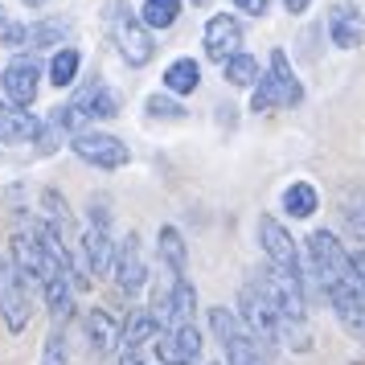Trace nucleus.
I'll use <instances>...</instances> for the list:
<instances>
[{
  "label": "nucleus",
  "mask_w": 365,
  "mask_h": 365,
  "mask_svg": "<svg viewBox=\"0 0 365 365\" xmlns=\"http://www.w3.org/2000/svg\"><path fill=\"white\" fill-rule=\"evenodd\" d=\"M255 238H259V247H263V255H267V267H271L275 275H283V279H292V283H299V287H308V292H312L308 271H304V255H299L296 238L283 230L271 214H263L259 222H255Z\"/></svg>",
  "instance_id": "f257e3e1"
},
{
  "label": "nucleus",
  "mask_w": 365,
  "mask_h": 365,
  "mask_svg": "<svg viewBox=\"0 0 365 365\" xmlns=\"http://www.w3.org/2000/svg\"><path fill=\"white\" fill-rule=\"evenodd\" d=\"M304 271L312 275L308 283H316V287H324L332 279H353L349 247L332 230H312L304 238Z\"/></svg>",
  "instance_id": "f03ea898"
},
{
  "label": "nucleus",
  "mask_w": 365,
  "mask_h": 365,
  "mask_svg": "<svg viewBox=\"0 0 365 365\" xmlns=\"http://www.w3.org/2000/svg\"><path fill=\"white\" fill-rule=\"evenodd\" d=\"M205 320H210L214 341L222 345V357H226L222 365H271V357L250 341V332L238 324V316H234L226 304H214V308L205 312Z\"/></svg>",
  "instance_id": "7ed1b4c3"
},
{
  "label": "nucleus",
  "mask_w": 365,
  "mask_h": 365,
  "mask_svg": "<svg viewBox=\"0 0 365 365\" xmlns=\"http://www.w3.org/2000/svg\"><path fill=\"white\" fill-rule=\"evenodd\" d=\"M107 25H111V37H115L119 46V58L128 62V66H148L156 46H152V34L140 25V13H135L128 0H111V9H107Z\"/></svg>",
  "instance_id": "20e7f679"
},
{
  "label": "nucleus",
  "mask_w": 365,
  "mask_h": 365,
  "mask_svg": "<svg viewBox=\"0 0 365 365\" xmlns=\"http://www.w3.org/2000/svg\"><path fill=\"white\" fill-rule=\"evenodd\" d=\"M234 316H238V324L250 332V341L263 349L267 357H275V349H279V316L271 312V304H267L250 283L238 287V308H234Z\"/></svg>",
  "instance_id": "39448f33"
},
{
  "label": "nucleus",
  "mask_w": 365,
  "mask_h": 365,
  "mask_svg": "<svg viewBox=\"0 0 365 365\" xmlns=\"http://www.w3.org/2000/svg\"><path fill=\"white\" fill-rule=\"evenodd\" d=\"M316 292L329 299L336 324H341L353 341L365 345V292L361 287H357L353 279H332V283H324V287H316Z\"/></svg>",
  "instance_id": "423d86ee"
},
{
  "label": "nucleus",
  "mask_w": 365,
  "mask_h": 365,
  "mask_svg": "<svg viewBox=\"0 0 365 365\" xmlns=\"http://www.w3.org/2000/svg\"><path fill=\"white\" fill-rule=\"evenodd\" d=\"M70 148H74L78 160H86V165H95V168H107V173H115V168H123L128 160H132V148H128L119 135L91 132V128L74 135V140H70Z\"/></svg>",
  "instance_id": "0eeeda50"
},
{
  "label": "nucleus",
  "mask_w": 365,
  "mask_h": 365,
  "mask_svg": "<svg viewBox=\"0 0 365 365\" xmlns=\"http://www.w3.org/2000/svg\"><path fill=\"white\" fill-rule=\"evenodd\" d=\"M29 316H34V308H29V287L21 283L13 263L0 259V320H4V329L13 332V336H21V332L29 329Z\"/></svg>",
  "instance_id": "6e6552de"
},
{
  "label": "nucleus",
  "mask_w": 365,
  "mask_h": 365,
  "mask_svg": "<svg viewBox=\"0 0 365 365\" xmlns=\"http://www.w3.org/2000/svg\"><path fill=\"white\" fill-rule=\"evenodd\" d=\"M111 275H115V287L123 292V296L132 299L140 296L144 287L152 283L148 275V263H144V255H140V238L135 234H128L123 242L115 247V263H111Z\"/></svg>",
  "instance_id": "1a4fd4ad"
},
{
  "label": "nucleus",
  "mask_w": 365,
  "mask_h": 365,
  "mask_svg": "<svg viewBox=\"0 0 365 365\" xmlns=\"http://www.w3.org/2000/svg\"><path fill=\"white\" fill-rule=\"evenodd\" d=\"M205 58L210 62H226V58H234V53L242 50V25H238V17H230V13H214V17L205 21Z\"/></svg>",
  "instance_id": "9d476101"
},
{
  "label": "nucleus",
  "mask_w": 365,
  "mask_h": 365,
  "mask_svg": "<svg viewBox=\"0 0 365 365\" xmlns=\"http://www.w3.org/2000/svg\"><path fill=\"white\" fill-rule=\"evenodd\" d=\"M0 86H4L9 103L25 111V107H29V103L37 99V86H41V70H37L34 58H13V62L4 66V74H0Z\"/></svg>",
  "instance_id": "9b49d317"
},
{
  "label": "nucleus",
  "mask_w": 365,
  "mask_h": 365,
  "mask_svg": "<svg viewBox=\"0 0 365 365\" xmlns=\"http://www.w3.org/2000/svg\"><path fill=\"white\" fill-rule=\"evenodd\" d=\"M329 37L336 50H357L365 41V17L353 0H336L329 9Z\"/></svg>",
  "instance_id": "f8f14e48"
},
{
  "label": "nucleus",
  "mask_w": 365,
  "mask_h": 365,
  "mask_svg": "<svg viewBox=\"0 0 365 365\" xmlns=\"http://www.w3.org/2000/svg\"><path fill=\"white\" fill-rule=\"evenodd\" d=\"M70 107L83 115V123H91V119H115L119 115V95L103 83V78H91L86 86H78V91H74Z\"/></svg>",
  "instance_id": "ddd939ff"
},
{
  "label": "nucleus",
  "mask_w": 365,
  "mask_h": 365,
  "mask_svg": "<svg viewBox=\"0 0 365 365\" xmlns=\"http://www.w3.org/2000/svg\"><path fill=\"white\" fill-rule=\"evenodd\" d=\"M83 259H86V267H91V275H111V263H115V238H111V226H91V222H86Z\"/></svg>",
  "instance_id": "4468645a"
},
{
  "label": "nucleus",
  "mask_w": 365,
  "mask_h": 365,
  "mask_svg": "<svg viewBox=\"0 0 365 365\" xmlns=\"http://www.w3.org/2000/svg\"><path fill=\"white\" fill-rule=\"evenodd\" d=\"M267 78H271L275 95H279V107H299V103H304V83L296 78V70H292V62H287V53L283 50H271Z\"/></svg>",
  "instance_id": "2eb2a0df"
},
{
  "label": "nucleus",
  "mask_w": 365,
  "mask_h": 365,
  "mask_svg": "<svg viewBox=\"0 0 365 365\" xmlns=\"http://www.w3.org/2000/svg\"><path fill=\"white\" fill-rule=\"evenodd\" d=\"M41 132V119L21 111L13 103H0V144H34Z\"/></svg>",
  "instance_id": "dca6fc26"
},
{
  "label": "nucleus",
  "mask_w": 365,
  "mask_h": 365,
  "mask_svg": "<svg viewBox=\"0 0 365 365\" xmlns=\"http://www.w3.org/2000/svg\"><path fill=\"white\" fill-rule=\"evenodd\" d=\"M156 255H160V263L173 271V279L189 275V247H185V238H181L177 226H160V230H156Z\"/></svg>",
  "instance_id": "f3484780"
},
{
  "label": "nucleus",
  "mask_w": 365,
  "mask_h": 365,
  "mask_svg": "<svg viewBox=\"0 0 365 365\" xmlns=\"http://www.w3.org/2000/svg\"><path fill=\"white\" fill-rule=\"evenodd\" d=\"M86 341H91V353L95 357H107L119 349V324L111 320V312L103 308H91L86 312Z\"/></svg>",
  "instance_id": "a211bd4d"
},
{
  "label": "nucleus",
  "mask_w": 365,
  "mask_h": 365,
  "mask_svg": "<svg viewBox=\"0 0 365 365\" xmlns=\"http://www.w3.org/2000/svg\"><path fill=\"white\" fill-rule=\"evenodd\" d=\"M41 296H46V308H50L53 324H66L70 316H74V287H70V279L62 275V271L46 275V283H41Z\"/></svg>",
  "instance_id": "6ab92c4d"
},
{
  "label": "nucleus",
  "mask_w": 365,
  "mask_h": 365,
  "mask_svg": "<svg viewBox=\"0 0 365 365\" xmlns=\"http://www.w3.org/2000/svg\"><path fill=\"white\" fill-rule=\"evenodd\" d=\"M156 320L148 316V308H140L132 312V320H123V329H119V349H135V353H144L148 341H156Z\"/></svg>",
  "instance_id": "aec40b11"
},
{
  "label": "nucleus",
  "mask_w": 365,
  "mask_h": 365,
  "mask_svg": "<svg viewBox=\"0 0 365 365\" xmlns=\"http://www.w3.org/2000/svg\"><path fill=\"white\" fill-rule=\"evenodd\" d=\"M168 341H173V353H177V361L181 365H197L201 361L205 341H201V329L193 324V320H185V324H177V329H168Z\"/></svg>",
  "instance_id": "412c9836"
},
{
  "label": "nucleus",
  "mask_w": 365,
  "mask_h": 365,
  "mask_svg": "<svg viewBox=\"0 0 365 365\" xmlns=\"http://www.w3.org/2000/svg\"><path fill=\"white\" fill-rule=\"evenodd\" d=\"M168 308H173V329L185 324V320H193V312H197V287H193L189 275L173 279V287H168Z\"/></svg>",
  "instance_id": "4be33fe9"
},
{
  "label": "nucleus",
  "mask_w": 365,
  "mask_h": 365,
  "mask_svg": "<svg viewBox=\"0 0 365 365\" xmlns=\"http://www.w3.org/2000/svg\"><path fill=\"white\" fill-rule=\"evenodd\" d=\"M197 86H201V66L193 62V58H177V62H168L165 91H173V95H193Z\"/></svg>",
  "instance_id": "5701e85b"
},
{
  "label": "nucleus",
  "mask_w": 365,
  "mask_h": 365,
  "mask_svg": "<svg viewBox=\"0 0 365 365\" xmlns=\"http://www.w3.org/2000/svg\"><path fill=\"white\" fill-rule=\"evenodd\" d=\"M177 17H181V0H144V9H140V25H144L148 34L173 29Z\"/></svg>",
  "instance_id": "b1692460"
},
{
  "label": "nucleus",
  "mask_w": 365,
  "mask_h": 365,
  "mask_svg": "<svg viewBox=\"0 0 365 365\" xmlns=\"http://www.w3.org/2000/svg\"><path fill=\"white\" fill-rule=\"evenodd\" d=\"M283 210L292 217H312L320 210V193H316L308 181H292L283 189Z\"/></svg>",
  "instance_id": "393cba45"
},
{
  "label": "nucleus",
  "mask_w": 365,
  "mask_h": 365,
  "mask_svg": "<svg viewBox=\"0 0 365 365\" xmlns=\"http://www.w3.org/2000/svg\"><path fill=\"white\" fill-rule=\"evenodd\" d=\"M222 74H226V83L230 86H255L259 83V58H250V53H234L222 62Z\"/></svg>",
  "instance_id": "a878e982"
},
{
  "label": "nucleus",
  "mask_w": 365,
  "mask_h": 365,
  "mask_svg": "<svg viewBox=\"0 0 365 365\" xmlns=\"http://www.w3.org/2000/svg\"><path fill=\"white\" fill-rule=\"evenodd\" d=\"M70 37V21H37V25H29V46L34 50H50V46H62Z\"/></svg>",
  "instance_id": "bb28decb"
},
{
  "label": "nucleus",
  "mask_w": 365,
  "mask_h": 365,
  "mask_svg": "<svg viewBox=\"0 0 365 365\" xmlns=\"http://www.w3.org/2000/svg\"><path fill=\"white\" fill-rule=\"evenodd\" d=\"M78 66H83V53L78 50H58L53 53V62H50V83L62 91V86H70L74 78H78Z\"/></svg>",
  "instance_id": "cd10ccee"
},
{
  "label": "nucleus",
  "mask_w": 365,
  "mask_h": 365,
  "mask_svg": "<svg viewBox=\"0 0 365 365\" xmlns=\"http://www.w3.org/2000/svg\"><path fill=\"white\" fill-rule=\"evenodd\" d=\"M41 365H70V341H66V324H53L46 345H41Z\"/></svg>",
  "instance_id": "c85d7f7f"
},
{
  "label": "nucleus",
  "mask_w": 365,
  "mask_h": 365,
  "mask_svg": "<svg viewBox=\"0 0 365 365\" xmlns=\"http://www.w3.org/2000/svg\"><path fill=\"white\" fill-rule=\"evenodd\" d=\"M41 210H46V217H50V226H53V230H66V226H70L66 197H62L58 189H41Z\"/></svg>",
  "instance_id": "c756f323"
},
{
  "label": "nucleus",
  "mask_w": 365,
  "mask_h": 365,
  "mask_svg": "<svg viewBox=\"0 0 365 365\" xmlns=\"http://www.w3.org/2000/svg\"><path fill=\"white\" fill-rule=\"evenodd\" d=\"M144 111H148L152 119H185V107L177 99H168V95H148Z\"/></svg>",
  "instance_id": "7c9ffc66"
},
{
  "label": "nucleus",
  "mask_w": 365,
  "mask_h": 365,
  "mask_svg": "<svg viewBox=\"0 0 365 365\" xmlns=\"http://www.w3.org/2000/svg\"><path fill=\"white\" fill-rule=\"evenodd\" d=\"M345 226H349V234L361 242V250H365V193L357 201H345Z\"/></svg>",
  "instance_id": "2f4dec72"
},
{
  "label": "nucleus",
  "mask_w": 365,
  "mask_h": 365,
  "mask_svg": "<svg viewBox=\"0 0 365 365\" xmlns=\"http://www.w3.org/2000/svg\"><path fill=\"white\" fill-rule=\"evenodd\" d=\"M271 107H279V95H275V86L267 74H259V83L250 91V111H271Z\"/></svg>",
  "instance_id": "473e14b6"
},
{
  "label": "nucleus",
  "mask_w": 365,
  "mask_h": 365,
  "mask_svg": "<svg viewBox=\"0 0 365 365\" xmlns=\"http://www.w3.org/2000/svg\"><path fill=\"white\" fill-rule=\"evenodd\" d=\"M349 267H353V283L365 292V250H361V247L349 250Z\"/></svg>",
  "instance_id": "72a5a7b5"
},
{
  "label": "nucleus",
  "mask_w": 365,
  "mask_h": 365,
  "mask_svg": "<svg viewBox=\"0 0 365 365\" xmlns=\"http://www.w3.org/2000/svg\"><path fill=\"white\" fill-rule=\"evenodd\" d=\"M25 37H29V25H4V46H9V50L25 46Z\"/></svg>",
  "instance_id": "f704fd0d"
},
{
  "label": "nucleus",
  "mask_w": 365,
  "mask_h": 365,
  "mask_svg": "<svg viewBox=\"0 0 365 365\" xmlns=\"http://www.w3.org/2000/svg\"><path fill=\"white\" fill-rule=\"evenodd\" d=\"M242 13H250V17H263L267 9H271V0H234Z\"/></svg>",
  "instance_id": "c9c22d12"
},
{
  "label": "nucleus",
  "mask_w": 365,
  "mask_h": 365,
  "mask_svg": "<svg viewBox=\"0 0 365 365\" xmlns=\"http://www.w3.org/2000/svg\"><path fill=\"white\" fill-rule=\"evenodd\" d=\"M119 365H144V353H135V349H123V353H119Z\"/></svg>",
  "instance_id": "e433bc0d"
},
{
  "label": "nucleus",
  "mask_w": 365,
  "mask_h": 365,
  "mask_svg": "<svg viewBox=\"0 0 365 365\" xmlns=\"http://www.w3.org/2000/svg\"><path fill=\"white\" fill-rule=\"evenodd\" d=\"M308 4H312V0H283V9H287V13H304Z\"/></svg>",
  "instance_id": "4c0bfd02"
},
{
  "label": "nucleus",
  "mask_w": 365,
  "mask_h": 365,
  "mask_svg": "<svg viewBox=\"0 0 365 365\" xmlns=\"http://www.w3.org/2000/svg\"><path fill=\"white\" fill-rule=\"evenodd\" d=\"M25 4H34V9H37V4H46V0H25Z\"/></svg>",
  "instance_id": "58836bf2"
},
{
  "label": "nucleus",
  "mask_w": 365,
  "mask_h": 365,
  "mask_svg": "<svg viewBox=\"0 0 365 365\" xmlns=\"http://www.w3.org/2000/svg\"><path fill=\"white\" fill-rule=\"evenodd\" d=\"M0 25H4V9H0Z\"/></svg>",
  "instance_id": "ea45409f"
}]
</instances>
